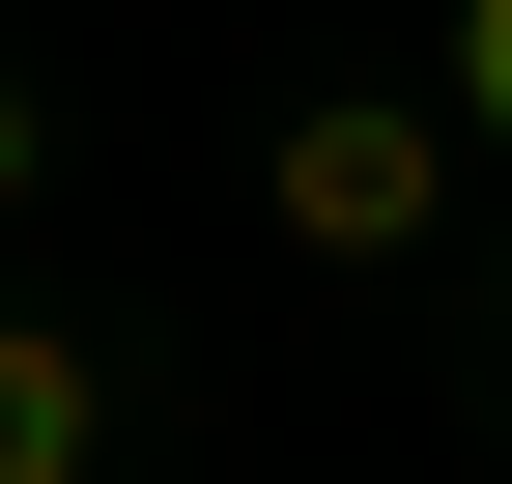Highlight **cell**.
Instances as JSON below:
<instances>
[{
    "mask_svg": "<svg viewBox=\"0 0 512 484\" xmlns=\"http://www.w3.org/2000/svg\"><path fill=\"white\" fill-rule=\"evenodd\" d=\"M256 228H285V257H427V228H456V86H313L285 143H256Z\"/></svg>",
    "mask_w": 512,
    "mask_h": 484,
    "instance_id": "cell-1",
    "label": "cell"
},
{
    "mask_svg": "<svg viewBox=\"0 0 512 484\" xmlns=\"http://www.w3.org/2000/svg\"><path fill=\"white\" fill-rule=\"evenodd\" d=\"M0 484H114V342L86 314H0Z\"/></svg>",
    "mask_w": 512,
    "mask_h": 484,
    "instance_id": "cell-2",
    "label": "cell"
},
{
    "mask_svg": "<svg viewBox=\"0 0 512 484\" xmlns=\"http://www.w3.org/2000/svg\"><path fill=\"white\" fill-rule=\"evenodd\" d=\"M427 86H456V143H512V0H456V29H427Z\"/></svg>",
    "mask_w": 512,
    "mask_h": 484,
    "instance_id": "cell-3",
    "label": "cell"
},
{
    "mask_svg": "<svg viewBox=\"0 0 512 484\" xmlns=\"http://www.w3.org/2000/svg\"><path fill=\"white\" fill-rule=\"evenodd\" d=\"M29 200H57V86L0 57V228H29Z\"/></svg>",
    "mask_w": 512,
    "mask_h": 484,
    "instance_id": "cell-4",
    "label": "cell"
},
{
    "mask_svg": "<svg viewBox=\"0 0 512 484\" xmlns=\"http://www.w3.org/2000/svg\"><path fill=\"white\" fill-rule=\"evenodd\" d=\"M484 285H512V257H484Z\"/></svg>",
    "mask_w": 512,
    "mask_h": 484,
    "instance_id": "cell-5",
    "label": "cell"
}]
</instances>
